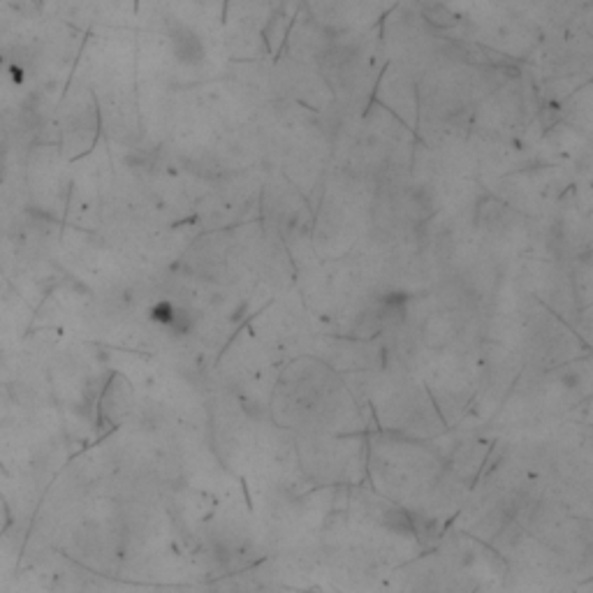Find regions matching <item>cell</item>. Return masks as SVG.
<instances>
[{"mask_svg": "<svg viewBox=\"0 0 593 593\" xmlns=\"http://www.w3.org/2000/svg\"><path fill=\"white\" fill-rule=\"evenodd\" d=\"M169 42H172L174 56L178 63L183 65H200L204 61V42L202 37L195 32L190 26H183V23H176V26L169 28Z\"/></svg>", "mask_w": 593, "mask_h": 593, "instance_id": "obj_1", "label": "cell"}, {"mask_svg": "<svg viewBox=\"0 0 593 593\" xmlns=\"http://www.w3.org/2000/svg\"><path fill=\"white\" fill-rule=\"evenodd\" d=\"M422 14H424V19L436 28H454L459 23V16L454 14L450 7H445L443 3H429L424 10H422Z\"/></svg>", "mask_w": 593, "mask_h": 593, "instance_id": "obj_2", "label": "cell"}]
</instances>
